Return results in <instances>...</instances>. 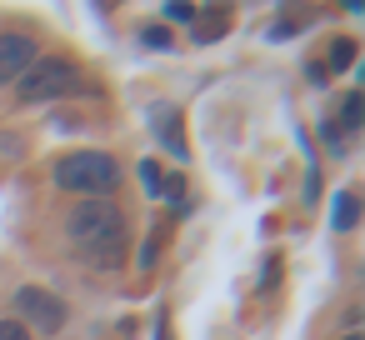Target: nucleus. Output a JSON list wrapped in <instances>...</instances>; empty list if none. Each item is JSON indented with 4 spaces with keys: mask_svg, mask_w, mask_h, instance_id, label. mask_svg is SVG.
<instances>
[{
    "mask_svg": "<svg viewBox=\"0 0 365 340\" xmlns=\"http://www.w3.org/2000/svg\"><path fill=\"white\" fill-rule=\"evenodd\" d=\"M120 180V165L106 155V150H76V155H61L56 160V185L71 190V195H86V200H106Z\"/></svg>",
    "mask_w": 365,
    "mask_h": 340,
    "instance_id": "obj_1",
    "label": "nucleus"
},
{
    "mask_svg": "<svg viewBox=\"0 0 365 340\" xmlns=\"http://www.w3.org/2000/svg\"><path fill=\"white\" fill-rule=\"evenodd\" d=\"M76 91H81V76H76L71 61H36V66L16 81V96H21L26 105H51V101L76 96Z\"/></svg>",
    "mask_w": 365,
    "mask_h": 340,
    "instance_id": "obj_2",
    "label": "nucleus"
},
{
    "mask_svg": "<svg viewBox=\"0 0 365 340\" xmlns=\"http://www.w3.org/2000/svg\"><path fill=\"white\" fill-rule=\"evenodd\" d=\"M66 230H71V240L86 250V245H96V240H106V235L125 230V220H120V210H115L110 200H81V205L71 210Z\"/></svg>",
    "mask_w": 365,
    "mask_h": 340,
    "instance_id": "obj_3",
    "label": "nucleus"
},
{
    "mask_svg": "<svg viewBox=\"0 0 365 340\" xmlns=\"http://www.w3.org/2000/svg\"><path fill=\"white\" fill-rule=\"evenodd\" d=\"M16 310H21L16 320H21L26 330H31V325H36V330H61V325H66V305H61V295H51L46 285H21V290H16Z\"/></svg>",
    "mask_w": 365,
    "mask_h": 340,
    "instance_id": "obj_4",
    "label": "nucleus"
},
{
    "mask_svg": "<svg viewBox=\"0 0 365 340\" xmlns=\"http://www.w3.org/2000/svg\"><path fill=\"white\" fill-rule=\"evenodd\" d=\"M36 61H41V51H36L31 36H21V31H6V36H0V86H16Z\"/></svg>",
    "mask_w": 365,
    "mask_h": 340,
    "instance_id": "obj_5",
    "label": "nucleus"
},
{
    "mask_svg": "<svg viewBox=\"0 0 365 340\" xmlns=\"http://www.w3.org/2000/svg\"><path fill=\"white\" fill-rule=\"evenodd\" d=\"M81 260H86V265H96V270H115V265L125 260V230H115V235H106V240L86 245V250H81Z\"/></svg>",
    "mask_w": 365,
    "mask_h": 340,
    "instance_id": "obj_6",
    "label": "nucleus"
},
{
    "mask_svg": "<svg viewBox=\"0 0 365 340\" xmlns=\"http://www.w3.org/2000/svg\"><path fill=\"white\" fill-rule=\"evenodd\" d=\"M155 135L165 140V150H170L175 160L190 155V145H185V135H180V110H175V105H160V110H155Z\"/></svg>",
    "mask_w": 365,
    "mask_h": 340,
    "instance_id": "obj_7",
    "label": "nucleus"
},
{
    "mask_svg": "<svg viewBox=\"0 0 365 340\" xmlns=\"http://www.w3.org/2000/svg\"><path fill=\"white\" fill-rule=\"evenodd\" d=\"M355 220H360V200H355L350 190H340V195L330 200V225H335V230H355Z\"/></svg>",
    "mask_w": 365,
    "mask_h": 340,
    "instance_id": "obj_8",
    "label": "nucleus"
},
{
    "mask_svg": "<svg viewBox=\"0 0 365 340\" xmlns=\"http://www.w3.org/2000/svg\"><path fill=\"white\" fill-rule=\"evenodd\" d=\"M360 120H365V96H360V91H350V96L340 101V120H335V125H340V135H355V130H360Z\"/></svg>",
    "mask_w": 365,
    "mask_h": 340,
    "instance_id": "obj_9",
    "label": "nucleus"
},
{
    "mask_svg": "<svg viewBox=\"0 0 365 340\" xmlns=\"http://www.w3.org/2000/svg\"><path fill=\"white\" fill-rule=\"evenodd\" d=\"M195 46H205V41H220L225 36V11H205V16H195Z\"/></svg>",
    "mask_w": 365,
    "mask_h": 340,
    "instance_id": "obj_10",
    "label": "nucleus"
},
{
    "mask_svg": "<svg viewBox=\"0 0 365 340\" xmlns=\"http://www.w3.org/2000/svg\"><path fill=\"white\" fill-rule=\"evenodd\" d=\"M355 66V41H335L330 46V66L325 71H350Z\"/></svg>",
    "mask_w": 365,
    "mask_h": 340,
    "instance_id": "obj_11",
    "label": "nucleus"
},
{
    "mask_svg": "<svg viewBox=\"0 0 365 340\" xmlns=\"http://www.w3.org/2000/svg\"><path fill=\"white\" fill-rule=\"evenodd\" d=\"M305 26H300V16H280L275 26H270V41H290V36H300Z\"/></svg>",
    "mask_w": 365,
    "mask_h": 340,
    "instance_id": "obj_12",
    "label": "nucleus"
},
{
    "mask_svg": "<svg viewBox=\"0 0 365 340\" xmlns=\"http://www.w3.org/2000/svg\"><path fill=\"white\" fill-rule=\"evenodd\" d=\"M140 180H145V195H160V185H165V175H160L155 160H140Z\"/></svg>",
    "mask_w": 365,
    "mask_h": 340,
    "instance_id": "obj_13",
    "label": "nucleus"
},
{
    "mask_svg": "<svg viewBox=\"0 0 365 340\" xmlns=\"http://www.w3.org/2000/svg\"><path fill=\"white\" fill-rule=\"evenodd\" d=\"M320 140L330 145V155H345V140H340V125H335V120H325V125H320Z\"/></svg>",
    "mask_w": 365,
    "mask_h": 340,
    "instance_id": "obj_14",
    "label": "nucleus"
},
{
    "mask_svg": "<svg viewBox=\"0 0 365 340\" xmlns=\"http://www.w3.org/2000/svg\"><path fill=\"white\" fill-rule=\"evenodd\" d=\"M0 340H31V330L21 320H0Z\"/></svg>",
    "mask_w": 365,
    "mask_h": 340,
    "instance_id": "obj_15",
    "label": "nucleus"
},
{
    "mask_svg": "<svg viewBox=\"0 0 365 340\" xmlns=\"http://www.w3.org/2000/svg\"><path fill=\"white\" fill-rule=\"evenodd\" d=\"M165 21H195L190 6H165Z\"/></svg>",
    "mask_w": 365,
    "mask_h": 340,
    "instance_id": "obj_16",
    "label": "nucleus"
},
{
    "mask_svg": "<svg viewBox=\"0 0 365 340\" xmlns=\"http://www.w3.org/2000/svg\"><path fill=\"white\" fill-rule=\"evenodd\" d=\"M145 46H150V51H160V46H170V36H165V31H155V26H150V31H145Z\"/></svg>",
    "mask_w": 365,
    "mask_h": 340,
    "instance_id": "obj_17",
    "label": "nucleus"
},
{
    "mask_svg": "<svg viewBox=\"0 0 365 340\" xmlns=\"http://www.w3.org/2000/svg\"><path fill=\"white\" fill-rule=\"evenodd\" d=\"M340 340H360V335H340Z\"/></svg>",
    "mask_w": 365,
    "mask_h": 340,
    "instance_id": "obj_18",
    "label": "nucleus"
}]
</instances>
